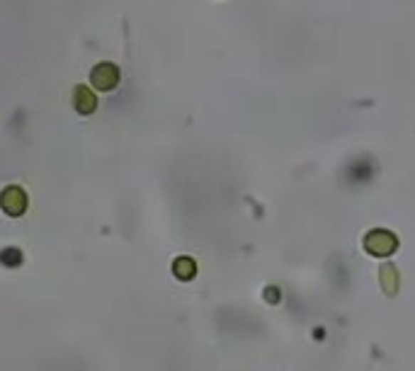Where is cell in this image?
<instances>
[{
	"mask_svg": "<svg viewBox=\"0 0 415 371\" xmlns=\"http://www.w3.org/2000/svg\"><path fill=\"white\" fill-rule=\"evenodd\" d=\"M364 247H367V252H372V255H377V257H389V255H394V250L399 247V240H396V235L389 231H372V233H367Z\"/></svg>",
	"mask_w": 415,
	"mask_h": 371,
	"instance_id": "1",
	"label": "cell"
},
{
	"mask_svg": "<svg viewBox=\"0 0 415 371\" xmlns=\"http://www.w3.org/2000/svg\"><path fill=\"white\" fill-rule=\"evenodd\" d=\"M0 206L8 216H20L25 214L27 209V194L20 190V187H8L3 194H0Z\"/></svg>",
	"mask_w": 415,
	"mask_h": 371,
	"instance_id": "2",
	"label": "cell"
},
{
	"mask_svg": "<svg viewBox=\"0 0 415 371\" xmlns=\"http://www.w3.org/2000/svg\"><path fill=\"white\" fill-rule=\"evenodd\" d=\"M90 80L98 90H112V87H117V82H120V68H117L115 63H100V66H95V70L90 73Z\"/></svg>",
	"mask_w": 415,
	"mask_h": 371,
	"instance_id": "3",
	"label": "cell"
},
{
	"mask_svg": "<svg viewBox=\"0 0 415 371\" xmlns=\"http://www.w3.org/2000/svg\"><path fill=\"white\" fill-rule=\"evenodd\" d=\"M73 102H75V109L80 112V114H90L98 107V100H95L93 90L88 85H78L73 92Z\"/></svg>",
	"mask_w": 415,
	"mask_h": 371,
	"instance_id": "4",
	"label": "cell"
},
{
	"mask_svg": "<svg viewBox=\"0 0 415 371\" xmlns=\"http://www.w3.org/2000/svg\"><path fill=\"white\" fill-rule=\"evenodd\" d=\"M173 272L180 276V279H192L194 276V272H197V267H194V262L189 260V257H180L175 264H173Z\"/></svg>",
	"mask_w": 415,
	"mask_h": 371,
	"instance_id": "5",
	"label": "cell"
}]
</instances>
